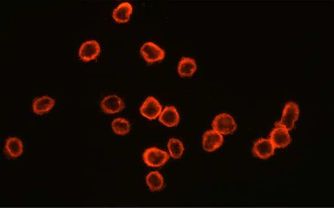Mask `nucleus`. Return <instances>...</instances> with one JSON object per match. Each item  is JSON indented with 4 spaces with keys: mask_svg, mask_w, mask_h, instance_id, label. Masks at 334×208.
Returning a JSON list of instances; mask_svg holds the SVG:
<instances>
[{
    "mask_svg": "<svg viewBox=\"0 0 334 208\" xmlns=\"http://www.w3.org/2000/svg\"><path fill=\"white\" fill-rule=\"evenodd\" d=\"M158 119L165 126L173 127L178 124L180 117L176 108L174 106H170L164 107Z\"/></svg>",
    "mask_w": 334,
    "mask_h": 208,
    "instance_id": "12",
    "label": "nucleus"
},
{
    "mask_svg": "<svg viewBox=\"0 0 334 208\" xmlns=\"http://www.w3.org/2000/svg\"><path fill=\"white\" fill-rule=\"evenodd\" d=\"M140 53L149 63L162 59L165 55V51L156 44L148 41L142 45L140 48Z\"/></svg>",
    "mask_w": 334,
    "mask_h": 208,
    "instance_id": "4",
    "label": "nucleus"
},
{
    "mask_svg": "<svg viewBox=\"0 0 334 208\" xmlns=\"http://www.w3.org/2000/svg\"><path fill=\"white\" fill-rule=\"evenodd\" d=\"M4 151L8 157L11 158H17L23 153V143L16 137H9L5 140Z\"/></svg>",
    "mask_w": 334,
    "mask_h": 208,
    "instance_id": "11",
    "label": "nucleus"
},
{
    "mask_svg": "<svg viewBox=\"0 0 334 208\" xmlns=\"http://www.w3.org/2000/svg\"><path fill=\"white\" fill-rule=\"evenodd\" d=\"M275 148H284L291 142V137L288 131L280 127L273 129L270 134L269 139Z\"/></svg>",
    "mask_w": 334,
    "mask_h": 208,
    "instance_id": "10",
    "label": "nucleus"
},
{
    "mask_svg": "<svg viewBox=\"0 0 334 208\" xmlns=\"http://www.w3.org/2000/svg\"><path fill=\"white\" fill-rule=\"evenodd\" d=\"M113 131L117 135H124L131 130L129 121L124 118H117L113 120L111 124Z\"/></svg>",
    "mask_w": 334,
    "mask_h": 208,
    "instance_id": "17",
    "label": "nucleus"
},
{
    "mask_svg": "<svg viewBox=\"0 0 334 208\" xmlns=\"http://www.w3.org/2000/svg\"><path fill=\"white\" fill-rule=\"evenodd\" d=\"M224 138L221 134L214 130L206 131L202 136V146L207 152H213L222 144Z\"/></svg>",
    "mask_w": 334,
    "mask_h": 208,
    "instance_id": "8",
    "label": "nucleus"
},
{
    "mask_svg": "<svg viewBox=\"0 0 334 208\" xmlns=\"http://www.w3.org/2000/svg\"><path fill=\"white\" fill-rule=\"evenodd\" d=\"M102 111L108 114H114L122 111L125 107L123 100L116 95L105 97L100 102Z\"/></svg>",
    "mask_w": 334,
    "mask_h": 208,
    "instance_id": "9",
    "label": "nucleus"
},
{
    "mask_svg": "<svg viewBox=\"0 0 334 208\" xmlns=\"http://www.w3.org/2000/svg\"><path fill=\"white\" fill-rule=\"evenodd\" d=\"M168 148L171 156L178 159L182 156L184 148L182 142L178 139L170 138L168 142Z\"/></svg>",
    "mask_w": 334,
    "mask_h": 208,
    "instance_id": "18",
    "label": "nucleus"
},
{
    "mask_svg": "<svg viewBox=\"0 0 334 208\" xmlns=\"http://www.w3.org/2000/svg\"><path fill=\"white\" fill-rule=\"evenodd\" d=\"M196 68V64L193 58L183 56L178 63L177 71L181 76H190L194 73Z\"/></svg>",
    "mask_w": 334,
    "mask_h": 208,
    "instance_id": "15",
    "label": "nucleus"
},
{
    "mask_svg": "<svg viewBox=\"0 0 334 208\" xmlns=\"http://www.w3.org/2000/svg\"><path fill=\"white\" fill-rule=\"evenodd\" d=\"M300 114L299 106L294 101L287 102L283 109L282 116L280 121H276L275 127H280L287 131L292 130L295 122L298 120Z\"/></svg>",
    "mask_w": 334,
    "mask_h": 208,
    "instance_id": "1",
    "label": "nucleus"
},
{
    "mask_svg": "<svg viewBox=\"0 0 334 208\" xmlns=\"http://www.w3.org/2000/svg\"><path fill=\"white\" fill-rule=\"evenodd\" d=\"M275 147L268 139L259 138L253 144V155L261 159H267L274 153Z\"/></svg>",
    "mask_w": 334,
    "mask_h": 208,
    "instance_id": "7",
    "label": "nucleus"
},
{
    "mask_svg": "<svg viewBox=\"0 0 334 208\" xmlns=\"http://www.w3.org/2000/svg\"><path fill=\"white\" fill-rule=\"evenodd\" d=\"M140 113L150 120L156 119L160 114L162 106L153 96H148L139 109Z\"/></svg>",
    "mask_w": 334,
    "mask_h": 208,
    "instance_id": "5",
    "label": "nucleus"
},
{
    "mask_svg": "<svg viewBox=\"0 0 334 208\" xmlns=\"http://www.w3.org/2000/svg\"><path fill=\"white\" fill-rule=\"evenodd\" d=\"M212 126L214 130L224 135L233 133L237 128L233 117L226 113L216 116L212 121Z\"/></svg>",
    "mask_w": 334,
    "mask_h": 208,
    "instance_id": "3",
    "label": "nucleus"
},
{
    "mask_svg": "<svg viewBox=\"0 0 334 208\" xmlns=\"http://www.w3.org/2000/svg\"><path fill=\"white\" fill-rule=\"evenodd\" d=\"M146 183L151 191H160L164 185L163 177L159 172L152 171L147 175Z\"/></svg>",
    "mask_w": 334,
    "mask_h": 208,
    "instance_id": "16",
    "label": "nucleus"
},
{
    "mask_svg": "<svg viewBox=\"0 0 334 208\" xmlns=\"http://www.w3.org/2000/svg\"><path fill=\"white\" fill-rule=\"evenodd\" d=\"M142 158L145 163L148 166L159 167L168 161L170 156L165 151L156 147H151L144 151Z\"/></svg>",
    "mask_w": 334,
    "mask_h": 208,
    "instance_id": "2",
    "label": "nucleus"
},
{
    "mask_svg": "<svg viewBox=\"0 0 334 208\" xmlns=\"http://www.w3.org/2000/svg\"><path fill=\"white\" fill-rule=\"evenodd\" d=\"M101 51L99 43L94 39L87 40L81 46L79 50V55L81 59L88 61L96 58Z\"/></svg>",
    "mask_w": 334,
    "mask_h": 208,
    "instance_id": "6",
    "label": "nucleus"
},
{
    "mask_svg": "<svg viewBox=\"0 0 334 208\" xmlns=\"http://www.w3.org/2000/svg\"><path fill=\"white\" fill-rule=\"evenodd\" d=\"M133 10L132 4L128 2L119 4L113 11V17L117 22L127 21Z\"/></svg>",
    "mask_w": 334,
    "mask_h": 208,
    "instance_id": "14",
    "label": "nucleus"
},
{
    "mask_svg": "<svg viewBox=\"0 0 334 208\" xmlns=\"http://www.w3.org/2000/svg\"><path fill=\"white\" fill-rule=\"evenodd\" d=\"M55 103V100L48 96L37 97L32 102L33 112L37 115H42L49 112Z\"/></svg>",
    "mask_w": 334,
    "mask_h": 208,
    "instance_id": "13",
    "label": "nucleus"
}]
</instances>
